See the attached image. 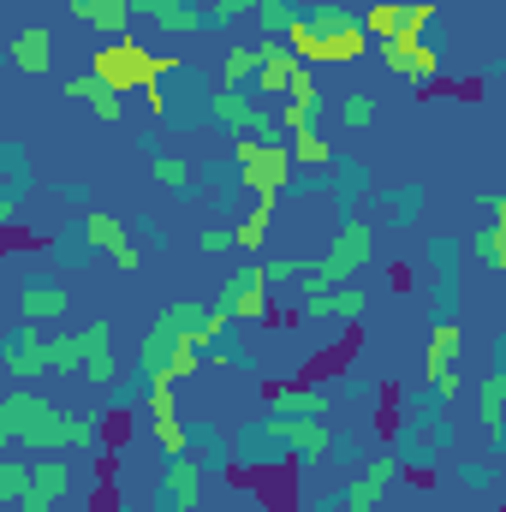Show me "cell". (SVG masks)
Here are the masks:
<instances>
[{"instance_id": "cell-41", "label": "cell", "mask_w": 506, "mask_h": 512, "mask_svg": "<svg viewBox=\"0 0 506 512\" xmlns=\"http://www.w3.org/2000/svg\"><path fill=\"white\" fill-rule=\"evenodd\" d=\"M292 108H304V114H316L322 108V90H316V78H310V66H298V84H292V96H286Z\"/></svg>"}, {"instance_id": "cell-40", "label": "cell", "mask_w": 506, "mask_h": 512, "mask_svg": "<svg viewBox=\"0 0 506 512\" xmlns=\"http://www.w3.org/2000/svg\"><path fill=\"white\" fill-rule=\"evenodd\" d=\"M340 120H346L352 131H370V120H376V102L358 90V96H346V102H340Z\"/></svg>"}, {"instance_id": "cell-15", "label": "cell", "mask_w": 506, "mask_h": 512, "mask_svg": "<svg viewBox=\"0 0 506 512\" xmlns=\"http://www.w3.org/2000/svg\"><path fill=\"white\" fill-rule=\"evenodd\" d=\"M298 310H304V316H316V322H364L370 298H364L358 286H334V292H316V298H304Z\"/></svg>"}, {"instance_id": "cell-38", "label": "cell", "mask_w": 506, "mask_h": 512, "mask_svg": "<svg viewBox=\"0 0 506 512\" xmlns=\"http://www.w3.org/2000/svg\"><path fill=\"white\" fill-rule=\"evenodd\" d=\"M227 322H233V316H227L221 304H209V316H203V322L191 328V340H197L203 352H215V346H221V334H227Z\"/></svg>"}, {"instance_id": "cell-10", "label": "cell", "mask_w": 506, "mask_h": 512, "mask_svg": "<svg viewBox=\"0 0 506 512\" xmlns=\"http://www.w3.org/2000/svg\"><path fill=\"white\" fill-rule=\"evenodd\" d=\"M268 435H274L280 447H292L304 465H316V459H328V453H334V435L322 429V417H274V423H268Z\"/></svg>"}, {"instance_id": "cell-34", "label": "cell", "mask_w": 506, "mask_h": 512, "mask_svg": "<svg viewBox=\"0 0 506 512\" xmlns=\"http://www.w3.org/2000/svg\"><path fill=\"white\" fill-rule=\"evenodd\" d=\"M304 18H310V24H316L322 36H334V30H346V24H358L364 12H352V6H340V0H322V6H310Z\"/></svg>"}, {"instance_id": "cell-9", "label": "cell", "mask_w": 506, "mask_h": 512, "mask_svg": "<svg viewBox=\"0 0 506 512\" xmlns=\"http://www.w3.org/2000/svg\"><path fill=\"white\" fill-rule=\"evenodd\" d=\"M381 66L405 84H435L441 72V48L435 42H381Z\"/></svg>"}, {"instance_id": "cell-19", "label": "cell", "mask_w": 506, "mask_h": 512, "mask_svg": "<svg viewBox=\"0 0 506 512\" xmlns=\"http://www.w3.org/2000/svg\"><path fill=\"white\" fill-rule=\"evenodd\" d=\"M66 96H72V102H84V108H96V120H102V126H114V120L126 114V108H120V96H114V90H108L96 72H78V78H66Z\"/></svg>"}, {"instance_id": "cell-32", "label": "cell", "mask_w": 506, "mask_h": 512, "mask_svg": "<svg viewBox=\"0 0 506 512\" xmlns=\"http://www.w3.org/2000/svg\"><path fill=\"white\" fill-rule=\"evenodd\" d=\"M435 18H441L435 0H405V24H399L393 42H429V24H435Z\"/></svg>"}, {"instance_id": "cell-37", "label": "cell", "mask_w": 506, "mask_h": 512, "mask_svg": "<svg viewBox=\"0 0 506 512\" xmlns=\"http://www.w3.org/2000/svg\"><path fill=\"white\" fill-rule=\"evenodd\" d=\"M149 173H155V185H161V191H191V167H185V161H173V155H155V161H149Z\"/></svg>"}, {"instance_id": "cell-47", "label": "cell", "mask_w": 506, "mask_h": 512, "mask_svg": "<svg viewBox=\"0 0 506 512\" xmlns=\"http://www.w3.org/2000/svg\"><path fill=\"white\" fill-rule=\"evenodd\" d=\"M459 370H441V376H435V393H441V399H459Z\"/></svg>"}, {"instance_id": "cell-24", "label": "cell", "mask_w": 506, "mask_h": 512, "mask_svg": "<svg viewBox=\"0 0 506 512\" xmlns=\"http://www.w3.org/2000/svg\"><path fill=\"white\" fill-rule=\"evenodd\" d=\"M274 209H280V197H256V209L251 215H245V221H239V227H233V233H239V251H262V245H268V227H274Z\"/></svg>"}, {"instance_id": "cell-4", "label": "cell", "mask_w": 506, "mask_h": 512, "mask_svg": "<svg viewBox=\"0 0 506 512\" xmlns=\"http://www.w3.org/2000/svg\"><path fill=\"white\" fill-rule=\"evenodd\" d=\"M292 143H262V137H233V167H239V185L256 197H280L292 185Z\"/></svg>"}, {"instance_id": "cell-27", "label": "cell", "mask_w": 506, "mask_h": 512, "mask_svg": "<svg viewBox=\"0 0 506 512\" xmlns=\"http://www.w3.org/2000/svg\"><path fill=\"white\" fill-rule=\"evenodd\" d=\"M399 24H405V0H376V6H364V30H370V42H393Z\"/></svg>"}, {"instance_id": "cell-2", "label": "cell", "mask_w": 506, "mask_h": 512, "mask_svg": "<svg viewBox=\"0 0 506 512\" xmlns=\"http://www.w3.org/2000/svg\"><path fill=\"white\" fill-rule=\"evenodd\" d=\"M173 72H185V60L173 54H149L137 36H114L96 48V78L114 90V96H143L149 84H167Z\"/></svg>"}, {"instance_id": "cell-11", "label": "cell", "mask_w": 506, "mask_h": 512, "mask_svg": "<svg viewBox=\"0 0 506 512\" xmlns=\"http://www.w3.org/2000/svg\"><path fill=\"white\" fill-rule=\"evenodd\" d=\"M0 358H6V376H12V382H36V376H48V340L36 334V322H24V328L6 340Z\"/></svg>"}, {"instance_id": "cell-49", "label": "cell", "mask_w": 506, "mask_h": 512, "mask_svg": "<svg viewBox=\"0 0 506 512\" xmlns=\"http://www.w3.org/2000/svg\"><path fill=\"white\" fill-rule=\"evenodd\" d=\"M155 6H161V0H131V12H137V18H155Z\"/></svg>"}, {"instance_id": "cell-43", "label": "cell", "mask_w": 506, "mask_h": 512, "mask_svg": "<svg viewBox=\"0 0 506 512\" xmlns=\"http://www.w3.org/2000/svg\"><path fill=\"white\" fill-rule=\"evenodd\" d=\"M245 12H256V0H209V24L215 30L233 24V18H245Z\"/></svg>"}, {"instance_id": "cell-3", "label": "cell", "mask_w": 506, "mask_h": 512, "mask_svg": "<svg viewBox=\"0 0 506 512\" xmlns=\"http://www.w3.org/2000/svg\"><path fill=\"white\" fill-rule=\"evenodd\" d=\"M370 251H376V227H370V221H346V227L334 233L328 256H316V262H310V274H304V298L346 286V280L370 262ZM304 298H298V304H304Z\"/></svg>"}, {"instance_id": "cell-1", "label": "cell", "mask_w": 506, "mask_h": 512, "mask_svg": "<svg viewBox=\"0 0 506 512\" xmlns=\"http://www.w3.org/2000/svg\"><path fill=\"white\" fill-rule=\"evenodd\" d=\"M0 441L12 447H36V453H60V447H90L96 441V423L90 417H72L48 399H36L30 387H12L0 399Z\"/></svg>"}, {"instance_id": "cell-14", "label": "cell", "mask_w": 506, "mask_h": 512, "mask_svg": "<svg viewBox=\"0 0 506 512\" xmlns=\"http://www.w3.org/2000/svg\"><path fill=\"white\" fill-rule=\"evenodd\" d=\"M161 489H167V512H197L203 507V465H197L191 453H185V459H167Z\"/></svg>"}, {"instance_id": "cell-8", "label": "cell", "mask_w": 506, "mask_h": 512, "mask_svg": "<svg viewBox=\"0 0 506 512\" xmlns=\"http://www.w3.org/2000/svg\"><path fill=\"white\" fill-rule=\"evenodd\" d=\"M84 239L96 245L102 256H114V268H126V274H137V245H131V233H126V221L120 215H108V209H84Z\"/></svg>"}, {"instance_id": "cell-46", "label": "cell", "mask_w": 506, "mask_h": 512, "mask_svg": "<svg viewBox=\"0 0 506 512\" xmlns=\"http://www.w3.org/2000/svg\"><path fill=\"white\" fill-rule=\"evenodd\" d=\"M12 512H60V501H48L42 489H30V495H24V501H18Z\"/></svg>"}, {"instance_id": "cell-5", "label": "cell", "mask_w": 506, "mask_h": 512, "mask_svg": "<svg viewBox=\"0 0 506 512\" xmlns=\"http://www.w3.org/2000/svg\"><path fill=\"white\" fill-rule=\"evenodd\" d=\"M209 114H215L221 126L233 131V137H262V143H286L274 114H256L251 90H215V96H209Z\"/></svg>"}, {"instance_id": "cell-30", "label": "cell", "mask_w": 506, "mask_h": 512, "mask_svg": "<svg viewBox=\"0 0 506 512\" xmlns=\"http://www.w3.org/2000/svg\"><path fill=\"white\" fill-rule=\"evenodd\" d=\"M328 54H334L340 66L364 60V54H370V30H364V18H358V24H346V30H334V36H328Z\"/></svg>"}, {"instance_id": "cell-31", "label": "cell", "mask_w": 506, "mask_h": 512, "mask_svg": "<svg viewBox=\"0 0 506 512\" xmlns=\"http://www.w3.org/2000/svg\"><path fill=\"white\" fill-rule=\"evenodd\" d=\"M36 489V465H24V459H0V501H24Z\"/></svg>"}, {"instance_id": "cell-26", "label": "cell", "mask_w": 506, "mask_h": 512, "mask_svg": "<svg viewBox=\"0 0 506 512\" xmlns=\"http://www.w3.org/2000/svg\"><path fill=\"white\" fill-rule=\"evenodd\" d=\"M84 334H60L48 340V376H84Z\"/></svg>"}, {"instance_id": "cell-39", "label": "cell", "mask_w": 506, "mask_h": 512, "mask_svg": "<svg viewBox=\"0 0 506 512\" xmlns=\"http://www.w3.org/2000/svg\"><path fill=\"white\" fill-rule=\"evenodd\" d=\"M477 256H483L495 274H506V233L501 227H483V233H477Z\"/></svg>"}, {"instance_id": "cell-17", "label": "cell", "mask_w": 506, "mask_h": 512, "mask_svg": "<svg viewBox=\"0 0 506 512\" xmlns=\"http://www.w3.org/2000/svg\"><path fill=\"white\" fill-rule=\"evenodd\" d=\"M72 310V298H66V286H54V280H30L24 292H18V316L24 322H60Z\"/></svg>"}, {"instance_id": "cell-33", "label": "cell", "mask_w": 506, "mask_h": 512, "mask_svg": "<svg viewBox=\"0 0 506 512\" xmlns=\"http://www.w3.org/2000/svg\"><path fill=\"white\" fill-rule=\"evenodd\" d=\"M149 429H155V447H161L167 459H185V453H191V435H185L179 417H149Z\"/></svg>"}, {"instance_id": "cell-13", "label": "cell", "mask_w": 506, "mask_h": 512, "mask_svg": "<svg viewBox=\"0 0 506 512\" xmlns=\"http://www.w3.org/2000/svg\"><path fill=\"white\" fill-rule=\"evenodd\" d=\"M84 352H90V358H84V376H90V382H96V387H114V382H120V358H114V322H102V316H96V322L84 328Z\"/></svg>"}, {"instance_id": "cell-44", "label": "cell", "mask_w": 506, "mask_h": 512, "mask_svg": "<svg viewBox=\"0 0 506 512\" xmlns=\"http://www.w3.org/2000/svg\"><path fill=\"white\" fill-rule=\"evenodd\" d=\"M197 251H239V233H233V227H203Z\"/></svg>"}, {"instance_id": "cell-45", "label": "cell", "mask_w": 506, "mask_h": 512, "mask_svg": "<svg viewBox=\"0 0 506 512\" xmlns=\"http://www.w3.org/2000/svg\"><path fill=\"white\" fill-rule=\"evenodd\" d=\"M143 108H149V114H167V120H173V108H167V84H149V90H143Z\"/></svg>"}, {"instance_id": "cell-42", "label": "cell", "mask_w": 506, "mask_h": 512, "mask_svg": "<svg viewBox=\"0 0 506 512\" xmlns=\"http://www.w3.org/2000/svg\"><path fill=\"white\" fill-rule=\"evenodd\" d=\"M262 268H268V286H286V280H304L310 274V262H298V256H274Z\"/></svg>"}, {"instance_id": "cell-25", "label": "cell", "mask_w": 506, "mask_h": 512, "mask_svg": "<svg viewBox=\"0 0 506 512\" xmlns=\"http://www.w3.org/2000/svg\"><path fill=\"white\" fill-rule=\"evenodd\" d=\"M286 48H292V54H298L304 66H328V60H334V54H328V36H322V30H316L310 18H298V24H292Z\"/></svg>"}, {"instance_id": "cell-28", "label": "cell", "mask_w": 506, "mask_h": 512, "mask_svg": "<svg viewBox=\"0 0 506 512\" xmlns=\"http://www.w3.org/2000/svg\"><path fill=\"white\" fill-rule=\"evenodd\" d=\"M36 489H42L48 501H66V489H72V465H66L60 453H42V459H36Z\"/></svg>"}, {"instance_id": "cell-16", "label": "cell", "mask_w": 506, "mask_h": 512, "mask_svg": "<svg viewBox=\"0 0 506 512\" xmlns=\"http://www.w3.org/2000/svg\"><path fill=\"white\" fill-rule=\"evenodd\" d=\"M48 60H54L48 24H24V30H12V66H18L24 78H48Z\"/></svg>"}, {"instance_id": "cell-12", "label": "cell", "mask_w": 506, "mask_h": 512, "mask_svg": "<svg viewBox=\"0 0 506 512\" xmlns=\"http://www.w3.org/2000/svg\"><path fill=\"white\" fill-rule=\"evenodd\" d=\"M262 399H268L274 417H322V411H328V393L310 387V382H268Z\"/></svg>"}, {"instance_id": "cell-21", "label": "cell", "mask_w": 506, "mask_h": 512, "mask_svg": "<svg viewBox=\"0 0 506 512\" xmlns=\"http://www.w3.org/2000/svg\"><path fill=\"white\" fill-rule=\"evenodd\" d=\"M459 352H465V328H459V322H441V328L429 334V352H423L429 382H435L441 370H459Z\"/></svg>"}, {"instance_id": "cell-6", "label": "cell", "mask_w": 506, "mask_h": 512, "mask_svg": "<svg viewBox=\"0 0 506 512\" xmlns=\"http://www.w3.org/2000/svg\"><path fill=\"white\" fill-rule=\"evenodd\" d=\"M233 322H274V310H268V268L262 262H245L227 286H221V298H215Z\"/></svg>"}, {"instance_id": "cell-20", "label": "cell", "mask_w": 506, "mask_h": 512, "mask_svg": "<svg viewBox=\"0 0 506 512\" xmlns=\"http://www.w3.org/2000/svg\"><path fill=\"white\" fill-rule=\"evenodd\" d=\"M155 30H167V36H197V30H215V24H209V12H203L197 0H161V6H155Z\"/></svg>"}, {"instance_id": "cell-29", "label": "cell", "mask_w": 506, "mask_h": 512, "mask_svg": "<svg viewBox=\"0 0 506 512\" xmlns=\"http://www.w3.org/2000/svg\"><path fill=\"white\" fill-rule=\"evenodd\" d=\"M298 18H304V12H298L292 0H256V24H262V36H280V42H286Z\"/></svg>"}, {"instance_id": "cell-7", "label": "cell", "mask_w": 506, "mask_h": 512, "mask_svg": "<svg viewBox=\"0 0 506 512\" xmlns=\"http://www.w3.org/2000/svg\"><path fill=\"white\" fill-rule=\"evenodd\" d=\"M256 48H262V66H256V84H251V90H256V96L286 102V96H292V84H298V66H304V60H298L280 36H262Z\"/></svg>"}, {"instance_id": "cell-18", "label": "cell", "mask_w": 506, "mask_h": 512, "mask_svg": "<svg viewBox=\"0 0 506 512\" xmlns=\"http://www.w3.org/2000/svg\"><path fill=\"white\" fill-rule=\"evenodd\" d=\"M72 18H84L90 30H102V36L114 42V36H126L131 30L137 12H131V0H72Z\"/></svg>"}, {"instance_id": "cell-48", "label": "cell", "mask_w": 506, "mask_h": 512, "mask_svg": "<svg viewBox=\"0 0 506 512\" xmlns=\"http://www.w3.org/2000/svg\"><path fill=\"white\" fill-rule=\"evenodd\" d=\"M489 209H495V227H501V233H506V185H501V191H495V197H489Z\"/></svg>"}, {"instance_id": "cell-23", "label": "cell", "mask_w": 506, "mask_h": 512, "mask_svg": "<svg viewBox=\"0 0 506 512\" xmlns=\"http://www.w3.org/2000/svg\"><path fill=\"white\" fill-rule=\"evenodd\" d=\"M256 66H262V48H251V42H233V48L221 54V90H251V84H256Z\"/></svg>"}, {"instance_id": "cell-35", "label": "cell", "mask_w": 506, "mask_h": 512, "mask_svg": "<svg viewBox=\"0 0 506 512\" xmlns=\"http://www.w3.org/2000/svg\"><path fill=\"white\" fill-rule=\"evenodd\" d=\"M381 495H387V483H376V477L364 471V477H358V483L346 489V501H340V512H376V507H381Z\"/></svg>"}, {"instance_id": "cell-36", "label": "cell", "mask_w": 506, "mask_h": 512, "mask_svg": "<svg viewBox=\"0 0 506 512\" xmlns=\"http://www.w3.org/2000/svg\"><path fill=\"white\" fill-rule=\"evenodd\" d=\"M292 155H298L304 167H328V161H334V149H328L322 131H298V137H292Z\"/></svg>"}, {"instance_id": "cell-22", "label": "cell", "mask_w": 506, "mask_h": 512, "mask_svg": "<svg viewBox=\"0 0 506 512\" xmlns=\"http://www.w3.org/2000/svg\"><path fill=\"white\" fill-rule=\"evenodd\" d=\"M477 423L489 429V441L506 429V364L501 370H489V382L477 387Z\"/></svg>"}]
</instances>
